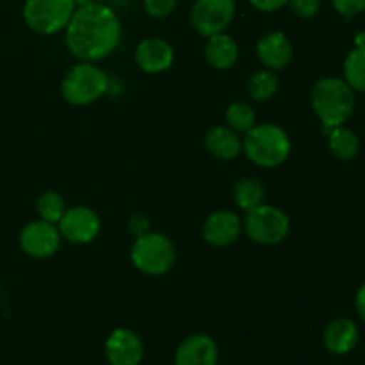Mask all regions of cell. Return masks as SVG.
<instances>
[{
    "label": "cell",
    "instance_id": "6da1fadb",
    "mask_svg": "<svg viewBox=\"0 0 365 365\" xmlns=\"http://www.w3.org/2000/svg\"><path fill=\"white\" fill-rule=\"evenodd\" d=\"M66 27L68 50L82 61L103 59L121 39L120 20L103 4L91 2L75 9Z\"/></svg>",
    "mask_w": 365,
    "mask_h": 365
},
{
    "label": "cell",
    "instance_id": "7a4b0ae2",
    "mask_svg": "<svg viewBox=\"0 0 365 365\" xmlns=\"http://www.w3.org/2000/svg\"><path fill=\"white\" fill-rule=\"evenodd\" d=\"M312 107L321 123L328 128L344 125L351 118L356 96L351 86L337 77L321 78L312 89Z\"/></svg>",
    "mask_w": 365,
    "mask_h": 365
},
{
    "label": "cell",
    "instance_id": "3957f363",
    "mask_svg": "<svg viewBox=\"0 0 365 365\" xmlns=\"http://www.w3.org/2000/svg\"><path fill=\"white\" fill-rule=\"evenodd\" d=\"M242 146L248 159L260 168L280 166L291 153V139L287 132L271 123L250 128Z\"/></svg>",
    "mask_w": 365,
    "mask_h": 365
},
{
    "label": "cell",
    "instance_id": "277c9868",
    "mask_svg": "<svg viewBox=\"0 0 365 365\" xmlns=\"http://www.w3.org/2000/svg\"><path fill=\"white\" fill-rule=\"evenodd\" d=\"M109 88V78L93 64H78L71 68L61 84L63 96L73 106H88L98 100Z\"/></svg>",
    "mask_w": 365,
    "mask_h": 365
},
{
    "label": "cell",
    "instance_id": "5b68a950",
    "mask_svg": "<svg viewBox=\"0 0 365 365\" xmlns=\"http://www.w3.org/2000/svg\"><path fill=\"white\" fill-rule=\"evenodd\" d=\"M132 262L146 274H164L175 264V246L163 234H143L132 246Z\"/></svg>",
    "mask_w": 365,
    "mask_h": 365
},
{
    "label": "cell",
    "instance_id": "8992f818",
    "mask_svg": "<svg viewBox=\"0 0 365 365\" xmlns=\"http://www.w3.org/2000/svg\"><path fill=\"white\" fill-rule=\"evenodd\" d=\"M73 11V0H25L24 18L32 31L53 34L66 27Z\"/></svg>",
    "mask_w": 365,
    "mask_h": 365
},
{
    "label": "cell",
    "instance_id": "52a82bcc",
    "mask_svg": "<svg viewBox=\"0 0 365 365\" xmlns=\"http://www.w3.org/2000/svg\"><path fill=\"white\" fill-rule=\"evenodd\" d=\"M246 234L259 245H277L289 234V217L284 210L271 205H257L246 210Z\"/></svg>",
    "mask_w": 365,
    "mask_h": 365
},
{
    "label": "cell",
    "instance_id": "ba28073f",
    "mask_svg": "<svg viewBox=\"0 0 365 365\" xmlns=\"http://www.w3.org/2000/svg\"><path fill=\"white\" fill-rule=\"evenodd\" d=\"M235 16L234 0H196L191 9V24L202 36L225 32Z\"/></svg>",
    "mask_w": 365,
    "mask_h": 365
},
{
    "label": "cell",
    "instance_id": "9c48e42d",
    "mask_svg": "<svg viewBox=\"0 0 365 365\" xmlns=\"http://www.w3.org/2000/svg\"><path fill=\"white\" fill-rule=\"evenodd\" d=\"M61 232L48 221H34L27 225L20 234V245L27 255L45 259L53 255L59 248Z\"/></svg>",
    "mask_w": 365,
    "mask_h": 365
},
{
    "label": "cell",
    "instance_id": "30bf717a",
    "mask_svg": "<svg viewBox=\"0 0 365 365\" xmlns=\"http://www.w3.org/2000/svg\"><path fill=\"white\" fill-rule=\"evenodd\" d=\"M59 232L75 245L91 242L100 232V220L88 207H73L66 210L59 221Z\"/></svg>",
    "mask_w": 365,
    "mask_h": 365
},
{
    "label": "cell",
    "instance_id": "8fae6325",
    "mask_svg": "<svg viewBox=\"0 0 365 365\" xmlns=\"http://www.w3.org/2000/svg\"><path fill=\"white\" fill-rule=\"evenodd\" d=\"M145 355V348L135 331L118 328L106 342V356L109 365H139Z\"/></svg>",
    "mask_w": 365,
    "mask_h": 365
},
{
    "label": "cell",
    "instance_id": "7c38bea8",
    "mask_svg": "<svg viewBox=\"0 0 365 365\" xmlns=\"http://www.w3.org/2000/svg\"><path fill=\"white\" fill-rule=\"evenodd\" d=\"M220 351L209 335L195 334L182 341L175 353V365H217Z\"/></svg>",
    "mask_w": 365,
    "mask_h": 365
},
{
    "label": "cell",
    "instance_id": "4fadbf2b",
    "mask_svg": "<svg viewBox=\"0 0 365 365\" xmlns=\"http://www.w3.org/2000/svg\"><path fill=\"white\" fill-rule=\"evenodd\" d=\"M241 228L242 223L237 214L230 212V210H217L207 217L205 225H203V239L209 245L221 248V246L235 242V239L241 234Z\"/></svg>",
    "mask_w": 365,
    "mask_h": 365
},
{
    "label": "cell",
    "instance_id": "5bb4252c",
    "mask_svg": "<svg viewBox=\"0 0 365 365\" xmlns=\"http://www.w3.org/2000/svg\"><path fill=\"white\" fill-rule=\"evenodd\" d=\"M173 48L160 38H146L135 48V63L148 73H160L173 64Z\"/></svg>",
    "mask_w": 365,
    "mask_h": 365
},
{
    "label": "cell",
    "instance_id": "9a60e30c",
    "mask_svg": "<svg viewBox=\"0 0 365 365\" xmlns=\"http://www.w3.org/2000/svg\"><path fill=\"white\" fill-rule=\"evenodd\" d=\"M360 339V330L355 321L348 317L334 319L323 334V344L331 355H348L356 348Z\"/></svg>",
    "mask_w": 365,
    "mask_h": 365
},
{
    "label": "cell",
    "instance_id": "2e32d148",
    "mask_svg": "<svg viewBox=\"0 0 365 365\" xmlns=\"http://www.w3.org/2000/svg\"><path fill=\"white\" fill-rule=\"evenodd\" d=\"M260 63L271 70H282L292 59V45L284 32H269L257 45Z\"/></svg>",
    "mask_w": 365,
    "mask_h": 365
},
{
    "label": "cell",
    "instance_id": "e0dca14e",
    "mask_svg": "<svg viewBox=\"0 0 365 365\" xmlns=\"http://www.w3.org/2000/svg\"><path fill=\"white\" fill-rule=\"evenodd\" d=\"M205 57L216 70H228L234 66L239 59V46L230 36L225 32L209 36L205 45Z\"/></svg>",
    "mask_w": 365,
    "mask_h": 365
},
{
    "label": "cell",
    "instance_id": "ac0fdd59",
    "mask_svg": "<svg viewBox=\"0 0 365 365\" xmlns=\"http://www.w3.org/2000/svg\"><path fill=\"white\" fill-rule=\"evenodd\" d=\"M207 150L212 153L214 157L223 160L235 159L242 148V143L239 139L237 132L227 127H216L207 134L205 138Z\"/></svg>",
    "mask_w": 365,
    "mask_h": 365
},
{
    "label": "cell",
    "instance_id": "d6986e66",
    "mask_svg": "<svg viewBox=\"0 0 365 365\" xmlns=\"http://www.w3.org/2000/svg\"><path fill=\"white\" fill-rule=\"evenodd\" d=\"M330 150L337 159L351 160L355 159L360 150V139L351 128L335 127L330 134Z\"/></svg>",
    "mask_w": 365,
    "mask_h": 365
},
{
    "label": "cell",
    "instance_id": "ffe728a7",
    "mask_svg": "<svg viewBox=\"0 0 365 365\" xmlns=\"http://www.w3.org/2000/svg\"><path fill=\"white\" fill-rule=\"evenodd\" d=\"M344 81L351 86L353 91L365 93V43L359 41V46L346 57Z\"/></svg>",
    "mask_w": 365,
    "mask_h": 365
},
{
    "label": "cell",
    "instance_id": "44dd1931",
    "mask_svg": "<svg viewBox=\"0 0 365 365\" xmlns=\"http://www.w3.org/2000/svg\"><path fill=\"white\" fill-rule=\"evenodd\" d=\"M264 195H266L264 185L260 184L259 180H255V178H246V180L239 182V184L235 185L234 192L235 203H237L242 210H250L253 209V207L260 205V203L264 202Z\"/></svg>",
    "mask_w": 365,
    "mask_h": 365
},
{
    "label": "cell",
    "instance_id": "7402d4cb",
    "mask_svg": "<svg viewBox=\"0 0 365 365\" xmlns=\"http://www.w3.org/2000/svg\"><path fill=\"white\" fill-rule=\"evenodd\" d=\"M278 89V77L271 70H260L252 75L248 93L255 100H269Z\"/></svg>",
    "mask_w": 365,
    "mask_h": 365
},
{
    "label": "cell",
    "instance_id": "603a6c76",
    "mask_svg": "<svg viewBox=\"0 0 365 365\" xmlns=\"http://www.w3.org/2000/svg\"><path fill=\"white\" fill-rule=\"evenodd\" d=\"M227 123L235 132H248L255 125V113L245 102L232 103L227 110Z\"/></svg>",
    "mask_w": 365,
    "mask_h": 365
},
{
    "label": "cell",
    "instance_id": "cb8c5ba5",
    "mask_svg": "<svg viewBox=\"0 0 365 365\" xmlns=\"http://www.w3.org/2000/svg\"><path fill=\"white\" fill-rule=\"evenodd\" d=\"M38 212L43 221L59 223L63 214L66 212V209H64V200L53 191L43 192L38 200Z\"/></svg>",
    "mask_w": 365,
    "mask_h": 365
},
{
    "label": "cell",
    "instance_id": "d4e9b609",
    "mask_svg": "<svg viewBox=\"0 0 365 365\" xmlns=\"http://www.w3.org/2000/svg\"><path fill=\"white\" fill-rule=\"evenodd\" d=\"M292 13L298 14L299 18H312L316 16L321 7V0H289Z\"/></svg>",
    "mask_w": 365,
    "mask_h": 365
},
{
    "label": "cell",
    "instance_id": "484cf974",
    "mask_svg": "<svg viewBox=\"0 0 365 365\" xmlns=\"http://www.w3.org/2000/svg\"><path fill=\"white\" fill-rule=\"evenodd\" d=\"M177 6V0H145V9L150 16H168Z\"/></svg>",
    "mask_w": 365,
    "mask_h": 365
},
{
    "label": "cell",
    "instance_id": "4316f807",
    "mask_svg": "<svg viewBox=\"0 0 365 365\" xmlns=\"http://www.w3.org/2000/svg\"><path fill=\"white\" fill-rule=\"evenodd\" d=\"M335 11L346 18H351L365 11V0H331Z\"/></svg>",
    "mask_w": 365,
    "mask_h": 365
},
{
    "label": "cell",
    "instance_id": "83f0119b",
    "mask_svg": "<svg viewBox=\"0 0 365 365\" xmlns=\"http://www.w3.org/2000/svg\"><path fill=\"white\" fill-rule=\"evenodd\" d=\"M287 2L289 0H250V4L262 13H273V11L282 9Z\"/></svg>",
    "mask_w": 365,
    "mask_h": 365
},
{
    "label": "cell",
    "instance_id": "f1b7e54d",
    "mask_svg": "<svg viewBox=\"0 0 365 365\" xmlns=\"http://www.w3.org/2000/svg\"><path fill=\"white\" fill-rule=\"evenodd\" d=\"M130 230L134 232V234H138V237L139 235L146 234V230H148V221H146V217L141 216V214H135V216H132Z\"/></svg>",
    "mask_w": 365,
    "mask_h": 365
},
{
    "label": "cell",
    "instance_id": "f546056e",
    "mask_svg": "<svg viewBox=\"0 0 365 365\" xmlns=\"http://www.w3.org/2000/svg\"><path fill=\"white\" fill-rule=\"evenodd\" d=\"M355 307H356V314H359V317L362 319V323H365V284L359 289V291H356Z\"/></svg>",
    "mask_w": 365,
    "mask_h": 365
},
{
    "label": "cell",
    "instance_id": "4dcf8cb0",
    "mask_svg": "<svg viewBox=\"0 0 365 365\" xmlns=\"http://www.w3.org/2000/svg\"><path fill=\"white\" fill-rule=\"evenodd\" d=\"M73 2H75V6L82 7V6H88V4H91L93 0H73Z\"/></svg>",
    "mask_w": 365,
    "mask_h": 365
}]
</instances>
